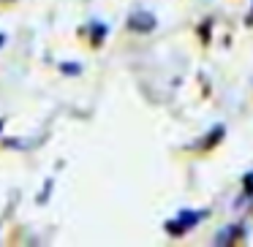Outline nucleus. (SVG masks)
<instances>
[{"label":"nucleus","mask_w":253,"mask_h":247,"mask_svg":"<svg viewBox=\"0 0 253 247\" xmlns=\"http://www.w3.org/2000/svg\"><path fill=\"white\" fill-rule=\"evenodd\" d=\"M199 220H202V214H199V212H180V217H177V220L166 223V231L174 234V236H180V234H185V231H191Z\"/></svg>","instance_id":"obj_1"},{"label":"nucleus","mask_w":253,"mask_h":247,"mask_svg":"<svg viewBox=\"0 0 253 247\" xmlns=\"http://www.w3.org/2000/svg\"><path fill=\"white\" fill-rule=\"evenodd\" d=\"M128 28H131V30H139V33H147V30L155 28V17H153V14L139 11V14H133V17L128 19Z\"/></svg>","instance_id":"obj_2"},{"label":"nucleus","mask_w":253,"mask_h":247,"mask_svg":"<svg viewBox=\"0 0 253 247\" xmlns=\"http://www.w3.org/2000/svg\"><path fill=\"white\" fill-rule=\"evenodd\" d=\"M220 136H223V128L218 125V128H215V131H212V136H207V144H204V147H212V144L218 141Z\"/></svg>","instance_id":"obj_3"},{"label":"nucleus","mask_w":253,"mask_h":247,"mask_svg":"<svg viewBox=\"0 0 253 247\" xmlns=\"http://www.w3.org/2000/svg\"><path fill=\"white\" fill-rule=\"evenodd\" d=\"M63 68V73H79V66H68V63H66V66H60Z\"/></svg>","instance_id":"obj_4"},{"label":"nucleus","mask_w":253,"mask_h":247,"mask_svg":"<svg viewBox=\"0 0 253 247\" xmlns=\"http://www.w3.org/2000/svg\"><path fill=\"white\" fill-rule=\"evenodd\" d=\"M248 22H253V8H251V17H248Z\"/></svg>","instance_id":"obj_5"},{"label":"nucleus","mask_w":253,"mask_h":247,"mask_svg":"<svg viewBox=\"0 0 253 247\" xmlns=\"http://www.w3.org/2000/svg\"><path fill=\"white\" fill-rule=\"evenodd\" d=\"M3 41H6V35H0V46H3Z\"/></svg>","instance_id":"obj_6"},{"label":"nucleus","mask_w":253,"mask_h":247,"mask_svg":"<svg viewBox=\"0 0 253 247\" xmlns=\"http://www.w3.org/2000/svg\"><path fill=\"white\" fill-rule=\"evenodd\" d=\"M0 128H3V122H0Z\"/></svg>","instance_id":"obj_7"}]
</instances>
